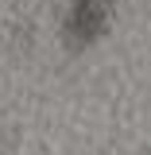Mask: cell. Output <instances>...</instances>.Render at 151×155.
Instances as JSON below:
<instances>
[{
    "label": "cell",
    "mask_w": 151,
    "mask_h": 155,
    "mask_svg": "<svg viewBox=\"0 0 151 155\" xmlns=\"http://www.w3.org/2000/svg\"><path fill=\"white\" fill-rule=\"evenodd\" d=\"M105 23V4L101 0H74L70 12V35L74 39H93Z\"/></svg>",
    "instance_id": "cell-1"
}]
</instances>
